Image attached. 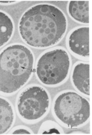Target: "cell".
<instances>
[{
	"label": "cell",
	"instance_id": "4",
	"mask_svg": "<svg viewBox=\"0 0 92 135\" xmlns=\"http://www.w3.org/2000/svg\"><path fill=\"white\" fill-rule=\"evenodd\" d=\"M55 117L69 128L87 123L90 116L89 101L74 91H65L56 97L53 104Z\"/></svg>",
	"mask_w": 92,
	"mask_h": 135
},
{
	"label": "cell",
	"instance_id": "13",
	"mask_svg": "<svg viewBox=\"0 0 92 135\" xmlns=\"http://www.w3.org/2000/svg\"><path fill=\"white\" fill-rule=\"evenodd\" d=\"M70 134H84L85 133H71Z\"/></svg>",
	"mask_w": 92,
	"mask_h": 135
},
{
	"label": "cell",
	"instance_id": "9",
	"mask_svg": "<svg viewBox=\"0 0 92 135\" xmlns=\"http://www.w3.org/2000/svg\"><path fill=\"white\" fill-rule=\"evenodd\" d=\"M14 120L15 112L12 104L0 97V134L6 133L14 124Z\"/></svg>",
	"mask_w": 92,
	"mask_h": 135
},
{
	"label": "cell",
	"instance_id": "12",
	"mask_svg": "<svg viewBox=\"0 0 92 135\" xmlns=\"http://www.w3.org/2000/svg\"><path fill=\"white\" fill-rule=\"evenodd\" d=\"M18 1H0V3H4V4H11V3H17Z\"/></svg>",
	"mask_w": 92,
	"mask_h": 135
},
{
	"label": "cell",
	"instance_id": "3",
	"mask_svg": "<svg viewBox=\"0 0 92 135\" xmlns=\"http://www.w3.org/2000/svg\"><path fill=\"white\" fill-rule=\"evenodd\" d=\"M71 59L65 49L58 47L43 52L36 65V74L41 83L56 87L67 80L71 71Z\"/></svg>",
	"mask_w": 92,
	"mask_h": 135
},
{
	"label": "cell",
	"instance_id": "8",
	"mask_svg": "<svg viewBox=\"0 0 92 135\" xmlns=\"http://www.w3.org/2000/svg\"><path fill=\"white\" fill-rule=\"evenodd\" d=\"M71 17L81 24L89 23V1H71L67 6Z\"/></svg>",
	"mask_w": 92,
	"mask_h": 135
},
{
	"label": "cell",
	"instance_id": "5",
	"mask_svg": "<svg viewBox=\"0 0 92 135\" xmlns=\"http://www.w3.org/2000/svg\"><path fill=\"white\" fill-rule=\"evenodd\" d=\"M51 104L50 95L39 85H31L18 95L16 108L22 119L28 122H37L47 114Z\"/></svg>",
	"mask_w": 92,
	"mask_h": 135
},
{
	"label": "cell",
	"instance_id": "11",
	"mask_svg": "<svg viewBox=\"0 0 92 135\" xmlns=\"http://www.w3.org/2000/svg\"><path fill=\"white\" fill-rule=\"evenodd\" d=\"M9 134H33V133L30 130L25 127H19L14 128L9 133Z\"/></svg>",
	"mask_w": 92,
	"mask_h": 135
},
{
	"label": "cell",
	"instance_id": "10",
	"mask_svg": "<svg viewBox=\"0 0 92 135\" xmlns=\"http://www.w3.org/2000/svg\"><path fill=\"white\" fill-rule=\"evenodd\" d=\"M14 31V24L12 18L6 12L0 11V47L11 40Z\"/></svg>",
	"mask_w": 92,
	"mask_h": 135
},
{
	"label": "cell",
	"instance_id": "7",
	"mask_svg": "<svg viewBox=\"0 0 92 135\" xmlns=\"http://www.w3.org/2000/svg\"><path fill=\"white\" fill-rule=\"evenodd\" d=\"M71 80L75 89L82 94L90 95V65L87 62H77L73 66Z\"/></svg>",
	"mask_w": 92,
	"mask_h": 135
},
{
	"label": "cell",
	"instance_id": "1",
	"mask_svg": "<svg viewBox=\"0 0 92 135\" xmlns=\"http://www.w3.org/2000/svg\"><path fill=\"white\" fill-rule=\"evenodd\" d=\"M67 20L63 11L47 3L35 5L25 11L18 23L20 37L26 44L45 49L57 44L67 31Z\"/></svg>",
	"mask_w": 92,
	"mask_h": 135
},
{
	"label": "cell",
	"instance_id": "2",
	"mask_svg": "<svg viewBox=\"0 0 92 135\" xmlns=\"http://www.w3.org/2000/svg\"><path fill=\"white\" fill-rule=\"evenodd\" d=\"M35 57L25 45H9L0 53V93L11 95L22 89L34 71Z\"/></svg>",
	"mask_w": 92,
	"mask_h": 135
},
{
	"label": "cell",
	"instance_id": "6",
	"mask_svg": "<svg viewBox=\"0 0 92 135\" xmlns=\"http://www.w3.org/2000/svg\"><path fill=\"white\" fill-rule=\"evenodd\" d=\"M67 46L74 55L89 58V27H80L70 32L67 38Z\"/></svg>",
	"mask_w": 92,
	"mask_h": 135
}]
</instances>
